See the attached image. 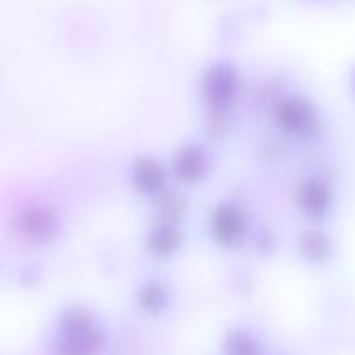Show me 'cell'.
<instances>
[{"label":"cell","instance_id":"6da1fadb","mask_svg":"<svg viewBox=\"0 0 355 355\" xmlns=\"http://www.w3.org/2000/svg\"><path fill=\"white\" fill-rule=\"evenodd\" d=\"M239 89V75L231 64H214L206 71L202 92L210 104L223 106L235 98Z\"/></svg>","mask_w":355,"mask_h":355},{"label":"cell","instance_id":"7a4b0ae2","mask_svg":"<svg viewBox=\"0 0 355 355\" xmlns=\"http://www.w3.org/2000/svg\"><path fill=\"white\" fill-rule=\"evenodd\" d=\"M318 114L308 100H289L279 108V123L293 135H310L316 127Z\"/></svg>","mask_w":355,"mask_h":355},{"label":"cell","instance_id":"3957f363","mask_svg":"<svg viewBox=\"0 0 355 355\" xmlns=\"http://www.w3.org/2000/svg\"><path fill=\"white\" fill-rule=\"evenodd\" d=\"M175 171H177L179 179H183L187 183H196V181L204 179V175L208 173V156L198 146L183 148L175 158Z\"/></svg>","mask_w":355,"mask_h":355},{"label":"cell","instance_id":"277c9868","mask_svg":"<svg viewBox=\"0 0 355 355\" xmlns=\"http://www.w3.org/2000/svg\"><path fill=\"white\" fill-rule=\"evenodd\" d=\"M133 183L144 193H156L164 187L166 171L154 158H139L133 166Z\"/></svg>","mask_w":355,"mask_h":355},{"label":"cell","instance_id":"5b68a950","mask_svg":"<svg viewBox=\"0 0 355 355\" xmlns=\"http://www.w3.org/2000/svg\"><path fill=\"white\" fill-rule=\"evenodd\" d=\"M212 229H214V235L223 243H233L243 231V218H241L239 210H235L233 206H220L214 212Z\"/></svg>","mask_w":355,"mask_h":355},{"label":"cell","instance_id":"8992f818","mask_svg":"<svg viewBox=\"0 0 355 355\" xmlns=\"http://www.w3.org/2000/svg\"><path fill=\"white\" fill-rule=\"evenodd\" d=\"M56 227V218L50 210L44 208H31L27 212L21 214V229L25 233H29L31 237H40V235H48L52 233Z\"/></svg>","mask_w":355,"mask_h":355},{"label":"cell","instance_id":"52a82bcc","mask_svg":"<svg viewBox=\"0 0 355 355\" xmlns=\"http://www.w3.org/2000/svg\"><path fill=\"white\" fill-rule=\"evenodd\" d=\"M329 202H331V196L327 191V187L318 181H310L306 183L304 191H302V206L306 212L314 214V216H320L327 212L329 208Z\"/></svg>","mask_w":355,"mask_h":355},{"label":"cell","instance_id":"ba28073f","mask_svg":"<svg viewBox=\"0 0 355 355\" xmlns=\"http://www.w3.org/2000/svg\"><path fill=\"white\" fill-rule=\"evenodd\" d=\"M150 243L156 252H171V248L177 245V233L171 227H158L152 233Z\"/></svg>","mask_w":355,"mask_h":355}]
</instances>
